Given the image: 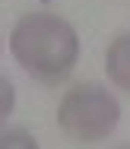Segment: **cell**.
<instances>
[{
	"instance_id": "1",
	"label": "cell",
	"mask_w": 130,
	"mask_h": 149,
	"mask_svg": "<svg viewBox=\"0 0 130 149\" xmlns=\"http://www.w3.org/2000/svg\"><path fill=\"white\" fill-rule=\"evenodd\" d=\"M10 51L32 79L57 86L79 60V35L54 13H26L10 32Z\"/></svg>"
},
{
	"instance_id": "2",
	"label": "cell",
	"mask_w": 130,
	"mask_h": 149,
	"mask_svg": "<svg viewBox=\"0 0 130 149\" xmlns=\"http://www.w3.org/2000/svg\"><path fill=\"white\" fill-rule=\"evenodd\" d=\"M121 124V102L101 83H76L57 105V127L73 143H101Z\"/></svg>"
},
{
	"instance_id": "3",
	"label": "cell",
	"mask_w": 130,
	"mask_h": 149,
	"mask_svg": "<svg viewBox=\"0 0 130 149\" xmlns=\"http://www.w3.org/2000/svg\"><path fill=\"white\" fill-rule=\"evenodd\" d=\"M105 73L117 89L130 92V32L117 35L105 51Z\"/></svg>"
},
{
	"instance_id": "4",
	"label": "cell",
	"mask_w": 130,
	"mask_h": 149,
	"mask_svg": "<svg viewBox=\"0 0 130 149\" xmlns=\"http://www.w3.org/2000/svg\"><path fill=\"white\" fill-rule=\"evenodd\" d=\"M0 149H41L26 127H0Z\"/></svg>"
},
{
	"instance_id": "5",
	"label": "cell",
	"mask_w": 130,
	"mask_h": 149,
	"mask_svg": "<svg viewBox=\"0 0 130 149\" xmlns=\"http://www.w3.org/2000/svg\"><path fill=\"white\" fill-rule=\"evenodd\" d=\"M16 108V86H13V79L10 76H3L0 73V120L10 118V111Z\"/></svg>"
},
{
	"instance_id": "6",
	"label": "cell",
	"mask_w": 130,
	"mask_h": 149,
	"mask_svg": "<svg viewBox=\"0 0 130 149\" xmlns=\"http://www.w3.org/2000/svg\"><path fill=\"white\" fill-rule=\"evenodd\" d=\"M121 149H130V146H121Z\"/></svg>"
}]
</instances>
